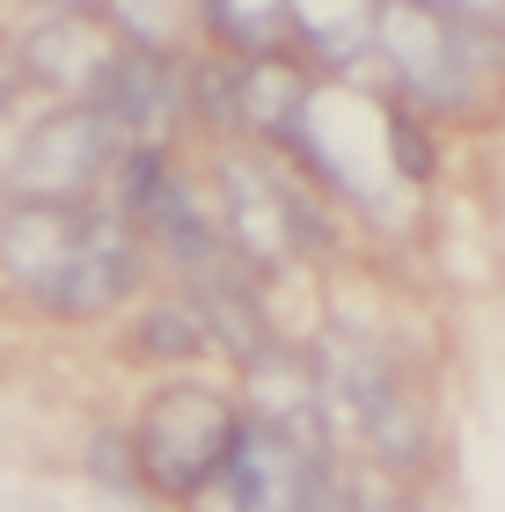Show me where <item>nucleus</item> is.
<instances>
[{
	"label": "nucleus",
	"instance_id": "obj_1",
	"mask_svg": "<svg viewBox=\"0 0 505 512\" xmlns=\"http://www.w3.org/2000/svg\"><path fill=\"white\" fill-rule=\"evenodd\" d=\"M147 242L110 205H8L0 213V286L52 322H103L140 300Z\"/></svg>",
	"mask_w": 505,
	"mask_h": 512
},
{
	"label": "nucleus",
	"instance_id": "obj_2",
	"mask_svg": "<svg viewBox=\"0 0 505 512\" xmlns=\"http://www.w3.org/2000/svg\"><path fill=\"white\" fill-rule=\"evenodd\" d=\"M242 439V403L213 381H154L132 417V461L140 491L191 505L213 476H227V454Z\"/></svg>",
	"mask_w": 505,
	"mask_h": 512
},
{
	"label": "nucleus",
	"instance_id": "obj_3",
	"mask_svg": "<svg viewBox=\"0 0 505 512\" xmlns=\"http://www.w3.org/2000/svg\"><path fill=\"white\" fill-rule=\"evenodd\" d=\"M118 154L125 139L96 103H52L0 154V198L8 205H103Z\"/></svg>",
	"mask_w": 505,
	"mask_h": 512
},
{
	"label": "nucleus",
	"instance_id": "obj_4",
	"mask_svg": "<svg viewBox=\"0 0 505 512\" xmlns=\"http://www.w3.org/2000/svg\"><path fill=\"white\" fill-rule=\"evenodd\" d=\"M366 44L388 59V81H396L403 103L440 110V118H462L476 103L469 81H476V44H484V30H462V22H447V15L410 8V0H374Z\"/></svg>",
	"mask_w": 505,
	"mask_h": 512
},
{
	"label": "nucleus",
	"instance_id": "obj_5",
	"mask_svg": "<svg viewBox=\"0 0 505 512\" xmlns=\"http://www.w3.org/2000/svg\"><path fill=\"white\" fill-rule=\"evenodd\" d=\"M213 220H220L227 256L249 278H279L301 264V249H293V183L279 176V161L264 147L213 154Z\"/></svg>",
	"mask_w": 505,
	"mask_h": 512
},
{
	"label": "nucleus",
	"instance_id": "obj_6",
	"mask_svg": "<svg viewBox=\"0 0 505 512\" xmlns=\"http://www.w3.org/2000/svg\"><path fill=\"white\" fill-rule=\"evenodd\" d=\"M22 88H44L52 103H88L118 59V37H110L103 15H30L8 44Z\"/></svg>",
	"mask_w": 505,
	"mask_h": 512
},
{
	"label": "nucleus",
	"instance_id": "obj_7",
	"mask_svg": "<svg viewBox=\"0 0 505 512\" xmlns=\"http://www.w3.org/2000/svg\"><path fill=\"white\" fill-rule=\"evenodd\" d=\"M88 103L118 125L125 147H169L176 125H183V59L118 44V59H110V74Z\"/></svg>",
	"mask_w": 505,
	"mask_h": 512
},
{
	"label": "nucleus",
	"instance_id": "obj_8",
	"mask_svg": "<svg viewBox=\"0 0 505 512\" xmlns=\"http://www.w3.org/2000/svg\"><path fill=\"white\" fill-rule=\"evenodd\" d=\"M140 242H147V256H162V264L176 271V286H191V278H205L213 264H227V242H220V220H213V191L191 183L183 169L140 213Z\"/></svg>",
	"mask_w": 505,
	"mask_h": 512
},
{
	"label": "nucleus",
	"instance_id": "obj_9",
	"mask_svg": "<svg viewBox=\"0 0 505 512\" xmlns=\"http://www.w3.org/2000/svg\"><path fill=\"white\" fill-rule=\"evenodd\" d=\"M125 352L140 366H191V359L213 352V337H205V322L183 293H154V300H132Z\"/></svg>",
	"mask_w": 505,
	"mask_h": 512
},
{
	"label": "nucleus",
	"instance_id": "obj_10",
	"mask_svg": "<svg viewBox=\"0 0 505 512\" xmlns=\"http://www.w3.org/2000/svg\"><path fill=\"white\" fill-rule=\"evenodd\" d=\"M198 22L227 59H279L293 52V0H198Z\"/></svg>",
	"mask_w": 505,
	"mask_h": 512
},
{
	"label": "nucleus",
	"instance_id": "obj_11",
	"mask_svg": "<svg viewBox=\"0 0 505 512\" xmlns=\"http://www.w3.org/2000/svg\"><path fill=\"white\" fill-rule=\"evenodd\" d=\"M301 512H359V505L344 498V476H330V483H323V491H315V498H308Z\"/></svg>",
	"mask_w": 505,
	"mask_h": 512
},
{
	"label": "nucleus",
	"instance_id": "obj_12",
	"mask_svg": "<svg viewBox=\"0 0 505 512\" xmlns=\"http://www.w3.org/2000/svg\"><path fill=\"white\" fill-rule=\"evenodd\" d=\"M37 15H103L110 0H30Z\"/></svg>",
	"mask_w": 505,
	"mask_h": 512
},
{
	"label": "nucleus",
	"instance_id": "obj_13",
	"mask_svg": "<svg viewBox=\"0 0 505 512\" xmlns=\"http://www.w3.org/2000/svg\"><path fill=\"white\" fill-rule=\"evenodd\" d=\"M15 103H22V74H15V59L0 52V118H8Z\"/></svg>",
	"mask_w": 505,
	"mask_h": 512
},
{
	"label": "nucleus",
	"instance_id": "obj_14",
	"mask_svg": "<svg viewBox=\"0 0 505 512\" xmlns=\"http://www.w3.org/2000/svg\"><path fill=\"white\" fill-rule=\"evenodd\" d=\"M366 512H418V505H410V498H388V505H366Z\"/></svg>",
	"mask_w": 505,
	"mask_h": 512
},
{
	"label": "nucleus",
	"instance_id": "obj_15",
	"mask_svg": "<svg viewBox=\"0 0 505 512\" xmlns=\"http://www.w3.org/2000/svg\"><path fill=\"white\" fill-rule=\"evenodd\" d=\"M491 30H498V44H505V8H498V22H491Z\"/></svg>",
	"mask_w": 505,
	"mask_h": 512
}]
</instances>
